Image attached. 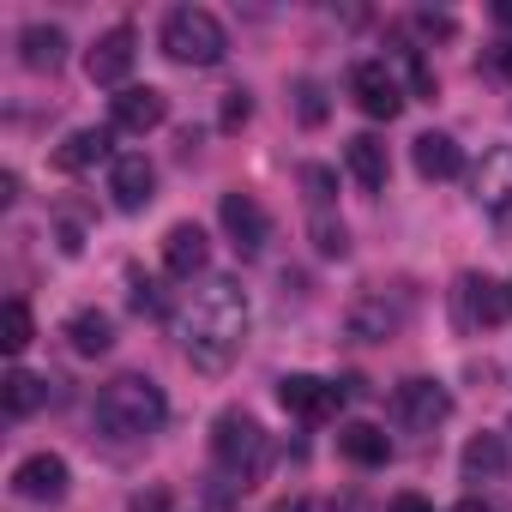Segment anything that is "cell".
Returning a JSON list of instances; mask_svg holds the SVG:
<instances>
[{
  "label": "cell",
  "instance_id": "1",
  "mask_svg": "<svg viewBox=\"0 0 512 512\" xmlns=\"http://www.w3.org/2000/svg\"><path fill=\"white\" fill-rule=\"evenodd\" d=\"M247 326H253V308H247L241 278H229V272L199 278V290H193V296L181 302V314H175L181 350H187V362H193L199 374H223V368L241 356Z\"/></svg>",
  "mask_w": 512,
  "mask_h": 512
},
{
  "label": "cell",
  "instance_id": "2",
  "mask_svg": "<svg viewBox=\"0 0 512 512\" xmlns=\"http://www.w3.org/2000/svg\"><path fill=\"white\" fill-rule=\"evenodd\" d=\"M91 416H97V434H109V440H145V434L163 428L169 398H163V386L151 374H115L97 392V410Z\"/></svg>",
  "mask_w": 512,
  "mask_h": 512
},
{
  "label": "cell",
  "instance_id": "3",
  "mask_svg": "<svg viewBox=\"0 0 512 512\" xmlns=\"http://www.w3.org/2000/svg\"><path fill=\"white\" fill-rule=\"evenodd\" d=\"M211 464H217L223 482L253 488V482L266 476V464H272V440H266V428L253 422L247 410H223V416L211 422Z\"/></svg>",
  "mask_w": 512,
  "mask_h": 512
},
{
  "label": "cell",
  "instance_id": "4",
  "mask_svg": "<svg viewBox=\"0 0 512 512\" xmlns=\"http://www.w3.org/2000/svg\"><path fill=\"white\" fill-rule=\"evenodd\" d=\"M163 55H169L175 67H217V61L229 55V37H223L217 13H205V7H175V13L163 19Z\"/></svg>",
  "mask_w": 512,
  "mask_h": 512
},
{
  "label": "cell",
  "instance_id": "5",
  "mask_svg": "<svg viewBox=\"0 0 512 512\" xmlns=\"http://www.w3.org/2000/svg\"><path fill=\"white\" fill-rule=\"evenodd\" d=\"M302 187H308V235L326 260H344L350 253V235H344V217L332 211V169H302Z\"/></svg>",
  "mask_w": 512,
  "mask_h": 512
},
{
  "label": "cell",
  "instance_id": "6",
  "mask_svg": "<svg viewBox=\"0 0 512 512\" xmlns=\"http://www.w3.org/2000/svg\"><path fill=\"white\" fill-rule=\"evenodd\" d=\"M452 314H458V332H488V326H500V320L512 314V302H506V290H500L494 278L464 272V278L452 284Z\"/></svg>",
  "mask_w": 512,
  "mask_h": 512
},
{
  "label": "cell",
  "instance_id": "7",
  "mask_svg": "<svg viewBox=\"0 0 512 512\" xmlns=\"http://www.w3.org/2000/svg\"><path fill=\"white\" fill-rule=\"evenodd\" d=\"M392 416H398L404 434H434V428L452 416V392H446L440 380H404V386L392 392Z\"/></svg>",
  "mask_w": 512,
  "mask_h": 512
},
{
  "label": "cell",
  "instance_id": "8",
  "mask_svg": "<svg viewBox=\"0 0 512 512\" xmlns=\"http://www.w3.org/2000/svg\"><path fill=\"white\" fill-rule=\"evenodd\" d=\"M350 97L368 121H392L404 109V91H398V73L386 61H356L350 67Z\"/></svg>",
  "mask_w": 512,
  "mask_h": 512
},
{
  "label": "cell",
  "instance_id": "9",
  "mask_svg": "<svg viewBox=\"0 0 512 512\" xmlns=\"http://www.w3.org/2000/svg\"><path fill=\"white\" fill-rule=\"evenodd\" d=\"M278 404L302 422H332L344 410V386L338 380H314V374H284L278 380Z\"/></svg>",
  "mask_w": 512,
  "mask_h": 512
},
{
  "label": "cell",
  "instance_id": "10",
  "mask_svg": "<svg viewBox=\"0 0 512 512\" xmlns=\"http://www.w3.org/2000/svg\"><path fill=\"white\" fill-rule=\"evenodd\" d=\"M217 217H223V235L235 241L241 260H253V253H260V247L272 241V217H266V205L253 199V193H223Z\"/></svg>",
  "mask_w": 512,
  "mask_h": 512
},
{
  "label": "cell",
  "instance_id": "11",
  "mask_svg": "<svg viewBox=\"0 0 512 512\" xmlns=\"http://www.w3.org/2000/svg\"><path fill=\"white\" fill-rule=\"evenodd\" d=\"M133 55H139V37H133V25H115V31H103V37L91 43V55H85V73H91V85L127 91Z\"/></svg>",
  "mask_w": 512,
  "mask_h": 512
},
{
  "label": "cell",
  "instance_id": "12",
  "mask_svg": "<svg viewBox=\"0 0 512 512\" xmlns=\"http://www.w3.org/2000/svg\"><path fill=\"white\" fill-rule=\"evenodd\" d=\"M476 205L500 223V229H512V145H494V151H482V163H476Z\"/></svg>",
  "mask_w": 512,
  "mask_h": 512
},
{
  "label": "cell",
  "instance_id": "13",
  "mask_svg": "<svg viewBox=\"0 0 512 512\" xmlns=\"http://www.w3.org/2000/svg\"><path fill=\"white\" fill-rule=\"evenodd\" d=\"M163 121H169V97L157 85H127V91L109 97V127L115 133H151Z\"/></svg>",
  "mask_w": 512,
  "mask_h": 512
},
{
  "label": "cell",
  "instance_id": "14",
  "mask_svg": "<svg viewBox=\"0 0 512 512\" xmlns=\"http://www.w3.org/2000/svg\"><path fill=\"white\" fill-rule=\"evenodd\" d=\"M109 193H115L121 211H145V205L157 199V163H151L145 151L115 157V163H109Z\"/></svg>",
  "mask_w": 512,
  "mask_h": 512
},
{
  "label": "cell",
  "instance_id": "15",
  "mask_svg": "<svg viewBox=\"0 0 512 512\" xmlns=\"http://www.w3.org/2000/svg\"><path fill=\"white\" fill-rule=\"evenodd\" d=\"M344 326H350V338H356V344H386V338L404 326V308H398L386 290H368V296H356V302H350Z\"/></svg>",
  "mask_w": 512,
  "mask_h": 512
},
{
  "label": "cell",
  "instance_id": "16",
  "mask_svg": "<svg viewBox=\"0 0 512 512\" xmlns=\"http://www.w3.org/2000/svg\"><path fill=\"white\" fill-rule=\"evenodd\" d=\"M13 494L19 500H61L67 494V458L61 452H31L19 470H13Z\"/></svg>",
  "mask_w": 512,
  "mask_h": 512
},
{
  "label": "cell",
  "instance_id": "17",
  "mask_svg": "<svg viewBox=\"0 0 512 512\" xmlns=\"http://www.w3.org/2000/svg\"><path fill=\"white\" fill-rule=\"evenodd\" d=\"M205 260H211V241H205V229L199 223H175L169 235H163V272L169 278H205Z\"/></svg>",
  "mask_w": 512,
  "mask_h": 512
},
{
  "label": "cell",
  "instance_id": "18",
  "mask_svg": "<svg viewBox=\"0 0 512 512\" xmlns=\"http://www.w3.org/2000/svg\"><path fill=\"white\" fill-rule=\"evenodd\" d=\"M410 163H416L422 181H452V175L464 169V151H458L452 133H422V139L410 145Z\"/></svg>",
  "mask_w": 512,
  "mask_h": 512
},
{
  "label": "cell",
  "instance_id": "19",
  "mask_svg": "<svg viewBox=\"0 0 512 512\" xmlns=\"http://www.w3.org/2000/svg\"><path fill=\"white\" fill-rule=\"evenodd\" d=\"M344 163H350V175H356L362 193H380L386 175H392V157H386V145H380L374 133H356V139L344 145Z\"/></svg>",
  "mask_w": 512,
  "mask_h": 512
},
{
  "label": "cell",
  "instance_id": "20",
  "mask_svg": "<svg viewBox=\"0 0 512 512\" xmlns=\"http://www.w3.org/2000/svg\"><path fill=\"white\" fill-rule=\"evenodd\" d=\"M19 61H25L31 73H55V67L67 61V31H55V25H25V31H19Z\"/></svg>",
  "mask_w": 512,
  "mask_h": 512
},
{
  "label": "cell",
  "instance_id": "21",
  "mask_svg": "<svg viewBox=\"0 0 512 512\" xmlns=\"http://www.w3.org/2000/svg\"><path fill=\"white\" fill-rule=\"evenodd\" d=\"M338 452H344L350 464H362V470H380V464L392 458V440H386L374 422H344V428H338Z\"/></svg>",
  "mask_w": 512,
  "mask_h": 512
},
{
  "label": "cell",
  "instance_id": "22",
  "mask_svg": "<svg viewBox=\"0 0 512 512\" xmlns=\"http://www.w3.org/2000/svg\"><path fill=\"white\" fill-rule=\"evenodd\" d=\"M67 344H73L79 356H109V344H115V320H109L103 308H79V314L67 320Z\"/></svg>",
  "mask_w": 512,
  "mask_h": 512
},
{
  "label": "cell",
  "instance_id": "23",
  "mask_svg": "<svg viewBox=\"0 0 512 512\" xmlns=\"http://www.w3.org/2000/svg\"><path fill=\"white\" fill-rule=\"evenodd\" d=\"M458 464H464V482H506V440L500 434H476Z\"/></svg>",
  "mask_w": 512,
  "mask_h": 512
},
{
  "label": "cell",
  "instance_id": "24",
  "mask_svg": "<svg viewBox=\"0 0 512 512\" xmlns=\"http://www.w3.org/2000/svg\"><path fill=\"white\" fill-rule=\"evenodd\" d=\"M49 386H55V380H43V374H31V368H13L7 380H0V404H7V416H31V410L49 404Z\"/></svg>",
  "mask_w": 512,
  "mask_h": 512
},
{
  "label": "cell",
  "instance_id": "25",
  "mask_svg": "<svg viewBox=\"0 0 512 512\" xmlns=\"http://www.w3.org/2000/svg\"><path fill=\"white\" fill-rule=\"evenodd\" d=\"M103 157H109V127H79V133H67V145L55 151V169L79 175V169H91V163H103Z\"/></svg>",
  "mask_w": 512,
  "mask_h": 512
},
{
  "label": "cell",
  "instance_id": "26",
  "mask_svg": "<svg viewBox=\"0 0 512 512\" xmlns=\"http://www.w3.org/2000/svg\"><path fill=\"white\" fill-rule=\"evenodd\" d=\"M0 344H7V356H25V344H31V308H25V296H13L7 308H0Z\"/></svg>",
  "mask_w": 512,
  "mask_h": 512
},
{
  "label": "cell",
  "instance_id": "27",
  "mask_svg": "<svg viewBox=\"0 0 512 512\" xmlns=\"http://www.w3.org/2000/svg\"><path fill=\"white\" fill-rule=\"evenodd\" d=\"M296 109H302V121H308V127H320V121H326V97H320V85H314V79H302V85H296Z\"/></svg>",
  "mask_w": 512,
  "mask_h": 512
},
{
  "label": "cell",
  "instance_id": "28",
  "mask_svg": "<svg viewBox=\"0 0 512 512\" xmlns=\"http://www.w3.org/2000/svg\"><path fill=\"white\" fill-rule=\"evenodd\" d=\"M127 302H133V314H163V296H157V278H139V272H133V296H127Z\"/></svg>",
  "mask_w": 512,
  "mask_h": 512
},
{
  "label": "cell",
  "instance_id": "29",
  "mask_svg": "<svg viewBox=\"0 0 512 512\" xmlns=\"http://www.w3.org/2000/svg\"><path fill=\"white\" fill-rule=\"evenodd\" d=\"M55 229H61V247H67V253H79V247H85V217H79V211H61V217H55Z\"/></svg>",
  "mask_w": 512,
  "mask_h": 512
},
{
  "label": "cell",
  "instance_id": "30",
  "mask_svg": "<svg viewBox=\"0 0 512 512\" xmlns=\"http://www.w3.org/2000/svg\"><path fill=\"white\" fill-rule=\"evenodd\" d=\"M247 115H253V103H247V91H229V97H223V127L235 133V127H247Z\"/></svg>",
  "mask_w": 512,
  "mask_h": 512
},
{
  "label": "cell",
  "instance_id": "31",
  "mask_svg": "<svg viewBox=\"0 0 512 512\" xmlns=\"http://www.w3.org/2000/svg\"><path fill=\"white\" fill-rule=\"evenodd\" d=\"M133 512H169V494L151 488V494H133Z\"/></svg>",
  "mask_w": 512,
  "mask_h": 512
},
{
  "label": "cell",
  "instance_id": "32",
  "mask_svg": "<svg viewBox=\"0 0 512 512\" xmlns=\"http://www.w3.org/2000/svg\"><path fill=\"white\" fill-rule=\"evenodd\" d=\"M386 512H434V500H422V494H398Z\"/></svg>",
  "mask_w": 512,
  "mask_h": 512
},
{
  "label": "cell",
  "instance_id": "33",
  "mask_svg": "<svg viewBox=\"0 0 512 512\" xmlns=\"http://www.w3.org/2000/svg\"><path fill=\"white\" fill-rule=\"evenodd\" d=\"M494 67H500V73H506V79H512V43H506V49H500V55H494Z\"/></svg>",
  "mask_w": 512,
  "mask_h": 512
},
{
  "label": "cell",
  "instance_id": "34",
  "mask_svg": "<svg viewBox=\"0 0 512 512\" xmlns=\"http://www.w3.org/2000/svg\"><path fill=\"white\" fill-rule=\"evenodd\" d=\"M494 19H500V25L512 31V0H500V7H494Z\"/></svg>",
  "mask_w": 512,
  "mask_h": 512
},
{
  "label": "cell",
  "instance_id": "35",
  "mask_svg": "<svg viewBox=\"0 0 512 512\" xmlns=\"http://www.w3.org/2000/svg\"><path fill=\"white\" fill-rule=\"evenodd\" d=\"M452 512H494V506H482V500H458Z\"/></svg>",
  "mask_w": 512,
  "mask_h": 512
},
{
  "label": "cell",
  "instance_id": "36",
  "mask_svg": "<svg viewBox=\"0 0 512 512\" xmlns=\"http://www.w3.org/2000/svg\"><path fill=\"white\" fill-rule=\"evenodd\" d=\"M506 302H512V290H506Z\"/></svg>",
  "mask_w": 512,
  "mask_h": 512
},
{
  "label": "cell",
  "instance_id": "37",
  "mask_svg": "<svg viewBox=\"0 0 512 512\" xmlns=\"http://www.w3.org/2000/svg\"><path fill=\"white\" fill-rule=\"evenodd\" d=\"M506 434H512V428H506Z\"/></svg>",
  "mask_w": 512,
  "mask_h": 512
}]
</instances>
